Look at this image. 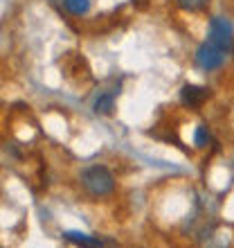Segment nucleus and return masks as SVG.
<instances>
[{
  "label": "nucleus",
  "mask_w": 234,
  "mask_h": 248,
  "mask_svg": "<svg viewBox=\"0 0 234 248\" xmlns=\"http://www.w3.org/2000/svg\"><path fill=\"white\" fill-rule=\"evenodd\" d=\"M81 185L92 196H108L115 189V176L104 165H92L81 171Z\"/></svg>",
  "instance_id": "f257e3e1"
},
{
  "label": "nucleus",
  "mask_w": 234,
  "mask_h": 248,
  "mask_svg": "<svg viewBox=\"0 0 234 248\" xmlns=\"http://www.w3.org/2000/svg\"><path fill=\"white\" fill-rule=\"evenodd\" d=\"M225 54H228V50H223L221 46H216L212 41H205L196 50V63L201 65L203 70H214V68H221L223 65Z\"/></svg>",
  "instance_id": "f03ea898"
},
{
  "label": "nucleus",
  "mask_w": 234,
  "mask_h": 248,
  "mask_svg": "<svg viewBox=\"0 0 234 248\" xmlns=\"http://www.w3.org/2000/svg\"><path fill=\"white\" fill-rule=\"evenodd\" d=\"M207 41L221 46L223 50H230V47H232V23L221 18V16H214V18L209 20Z\"/></svg>",
  "instance_id": "7ed1b4c3"
},
{
  "label": "nucleus",
  "mask_w": 234,
  "mask_h": 248,
  "mask_svg": "<svg viewBox=\"0 0 234 248\" xmlns=\"http://www.w3.org/2000/svg\"><path fill=\"white\" fill-rule=\"evenodd\" d=\"M209 97V91L203 88V86H196V84H185L180 88V102L189 108H198V106Z\"/></svg>",
  "instance_id": "20e7f679"
},
{
  "label": "nucleus",
  "mask_w": 234,
  "mask_h": 248,
  "mask_svg": "<svg viewBox=\"0 0 234 248\" xmlns=\"http://www.w3.org/2000/svg\"><path fill=\"white\" fill-rule=\"evenodd\" d=\"M63 237L68 242H72L74 246H81V248H102V239L92 235H86V232H79V230H65Z\"/></svg>",
  "instance_id": "39448f33"
},
{
  "label": "nucleus",
  "mask_w": 234,
  "mask_h": 248,
  "mask_svg": "<svg viewBox=\"0 0 234 248\" xmlns=\"http://www.w3.org/2000/svg\"><path fill=\"white\" fill-rule=\"evenodd\" d=\"M115 108V93H102L97 99H95V113L97 115H108Z\"/></svg>",
  "instance_id": "423d86ee"
},
{
  "label": "nucleus",
  "mask_w": 234,
  "mask_h": 248,
  "mask_svg": "<svg viewBox=\"0 0 234 248\" xmlns=\"http://www.w3.org/2000/svg\"><path fill=\"white\" fill-rule=\"evenodd\" d=\"M63 5L70 14L81 16V14H86L88 9H90V0H63Z\"/></svg>",
  "instance_id": "0eeeda50"
},
{
  "label": "nucleus",
  "mask_w": 234,
  "mask_h": 248,
  "mask_svg": "<svg viewBox=\"0 0 234 248\" xmlns=\"http://www.w3.org/2000/svg\"><path fill=\"white\" fill-rule=\"evenodd\" d=\"M194 140H196V147H207V142H209V131H207V126H205V124H201V126L196 129Z\"/></svg>",
  "instance_id": "6e6552de"
},
{
  "label": "nucleus",
  "mask_w": 234,
  "mask_h": 248,
  "mask_svg": "<svg viewBox=\"0 0 234 248\" xmlns=\"http://www.w3.org/2000/svg\"><path fill=\"white\" fill-rule=\"evenodd\" d=\"M207 2L209 0H178V5H180L182 9H187V12H198V9H203Z\"/></svg>",
  "instance_id": "1a4fd4ad"
},
{
  "label": "nucleus",
  "mask_w": 234,
  "mask_h": 248,
  "mask_svg": "<svg viewBox=\"0 0 234 248\" xmlns=\"http://www.w3.org/2000/svg\"><path fill=\"white\" fill-rule=\"evenodd\" d=\"M131 2H133V7H140V9H142V7H146L149 0H131Z\"/></svg>",
  "instance_id": "9d476101"
}]
</instances>
